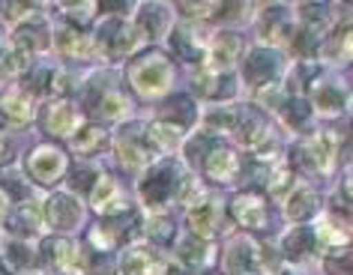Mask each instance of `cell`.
<instances>
[{
  "mask_svg": "<svg viewBox=\"0 0 353 275\" xmlns=\"http://www.w3.org/2000/svg\"><path fill=\"white\" fill-rule=\"evenodd\" d=\"M78 126V111L66 102H57L46 111V129L51 135H69Z\"/></svg>",
  "mask_w": 353,
  "mask_h": 275,
  "instance_id": "cell-17",
  "label": "cell"
},
{
  "mask_svg": "<svg viewBox=\"0 0 353 275\" xmlns=\"http://www.w3.org/2000/svg\"><path fill=\"white\" fill-rule=\"evenodd\" d=\"M6 159H10V144H6V138L0 135V165H3Z\"/></svg>",
  "mask_w": 353,
  "mask_h": 275,
  "instance_id": "cell-47",
  "label": "cell"
},
{
  "mask_svg": "<svg viewBox=\"0 0 353 275\" xmlns=\"http://www.w3.org/2000/svg\"><path fill=\"white\" fill-rule=\"evenodd\" d=\"M285 117H288V123H290V126H303V123L308 120V105H305V102H299V99L288 102V108H285Z\"/></svg>",
  "mask_w": 353,
  "mask_h": 275,
  "instance_id": "cell-39",
  "label": "cell"
},
{
  "mask_svg": "<svg viewBox=\"0 0 353 275\" xmlns=\"http://www.w3.org/2000/svg\"><path fill=\"white\" fill-rule=\"evenodd\" d=\"M225 78H219V75H210V72H204V75H198L195 78V90L201 93V96H207V99H219V96H231L234 93V87L231 84H222Z\"/></svg>",
  "mask_w": 353,
  "mask_h": 275,
  "instance_id": "cell-27",
  "label": "cell"
},
{
  "mask_svg": "<svg viewBox=\"0 0 353 275\" xmlns=\"http://www.w3.org/2000/svg\"><path fill=\"white\" fill-rule=\"evenodd\" d=\"M314 248V230L312 227H294L290 234L285 236V254L299 261V257H305L308 252Z\"/></svg>",
  "mask_w": 353,
  "mask_h": 275,
  "instance_id": "cell-22",
  "label": "cell"
},
{
  "mask_svg": "<svg viewBox=\"0 0 353 275\" xmlns=\"http://www.w3.org/2000/svg\"><path fill=\"white\" fill-rule=\"evenodd\" d=\"M6 201H10V198H6V194L0 192V216H3V210H6Z\"/></svg>",
  "mask_w": 353,
  "mask_h": 275,
  "instance_id": "cell-48",
  "label": "cell"
},
{
  "mask_svg": "<svg viewBox=\"0 0 353 275\" xmlns=\"http://www.w3.org/2000/svg\"><path fill=\"white\" fill-rule=\"evenodd\" d=\"M314 212H317V194H314V189L303 185V189H296L294 194H290L288 216L294 218V221H305V218H312Z\"/></svg>",
  "mask_w": 353,
  "mask_h": 275,
  "instance_id": "cell-19",
  "label": "cell"
},
{
  "mask_svg": "<svg viewBox=\"0 0 353 275\" xmlns=\"http://www.w3.org/2000/svg\"><path fill=\"white\" fill-rule=\"evenodd\" d=\"M132 225H135V216H132V212H129L126 218L99 221V227L93 230V243H99V248H114V245H117L123 236H129Z\"/></svg>",
  "mask_w": 353,
  "mask_h": 275,
  "instance_id": "cell-14",
  "label": "cell"
},
{
  "mask_svg": "<svg viewBox=\"0 0 353 275\" xmlns=\"http://www.w3.org/2000/svg\"><path fill=\"white\" fill-rule=\"evenodd\" d=\"M174 69H171V60L165 54H159V51H150V54L138 57L135 63L129 66V78L132 84H135L138 93L144 96H153V93H162L168 81H171Z\"/></svg>",
  "mask_w": 353,
  "mask_h": 275,
  "instance_id": "cell-1",
  "label": "cell"
},
{
  "mask_svg": "<svg viewBox=\"0 0 353 275\" xmlns=\"http://www.w3.org/2000/svg\"><path fill=\"white\" fill-rule=\"evenodd\" d=\"M99 42L111 57H123L135 45V33H132V28L123 19H111L99 28Z\"/></svg>",
  "mask_w": 353,
  "mask_h": 275,
  "instance_id": "cell-6",
  "label": "cell"
},
{
  "mask_svg": "<svg viewBox=\"0 0 353 275\" xmlns=\"http://www.w3.org/2000/svg\"><path fill=\"white\" fill-rule=\"evenodd\" d=\"M180 257L186 261L189 269H195V272H198L201 266H204V261H207V245H204V243H198V239L192 236V239H186V243H183Z\"/></svg>",
  "mask_w": 353,
  "mask_h": 275,
  "instance_id": "cell-32",
  "label": "cell"
},
{
  "mask_svg": "<svg viewBox=\"0 0 353 275\" xmlns=\"http://www.w3.org/2000/svg\"><path fill=\"white\" fill-rule=\"evenodd\" d=\"M210 144H213V138H210L207 132H201V135H198V138H195V141H192V144L186 147L189 159H204V156H207V147H210Z\"/></svg>",
  "mask_w": 353,
  "mask_h": 275,
  "instance_id": "cell-42",
  "label": "cell"
},
{
  "mask_svg": "<svg viewBox=\"0 0 353 275\" xmlns=\"http://www.w3.org/2000/svg\"><path fill=\"white\" fill-rule=\"evenodd\" d=\"M30 117H33V102L19 87L0 99V120H6L10 126H21V123H28Z\"/></svg>",
  "mask_w": 353,
  "mask_h": 275,
  "instance_id": "cell-12",
  "label": "cell"
},
{
  "mask_svg": "<svg viewBox=\"0 0 353 275\" xmlns=\"http://www.w3.org/2000/svg\"><path fill=\"white\" fill-rule=\"evenodd\" d=\"M96 180H99V174L90 171V167H78V171L72 174V185L78 192H93Z\"/></svg>",
  "mask_w": 353,
  "mask_h": 275,
  "instance_id": "cell-38",
  "label": "cell"
},
{
  "mask_svg": "<svg viewBox=\"0 0 353 275\" xmlns=\"http://www.w3.org/2000/svg\"><path fill=\"white\" fill-rule=\"evenodd\" d=\"M236 129V114L231 108H225V111H213L210 114V129Z\"/></svg>",
  "mask_w": 353,
  "mask_h": 275,
  "instance_id": "cell-40",
  "label": "cell"
},
{
  "mask_svg": "<svg viewBox=\"0 0 353 275\" xmlns=\"http://www.w3.org/2000/svg\"><path fill=\"white\" fill-rule=\"evenodd\" d=\"M267 266V252L258 243H234V248L228 252V269L234 275H245V272H261Z\"/></svg>",
  "mask_w": 353,
  "mask_h": 275,
  "instance_id": "cell-5",
  "label": "cell"
},
{
  "mask_svg": "<svg viewBox=\"0 0 353 275\" xmlns=\"http://www.w3.org/2000/svg\"><path fill=\"white\" fill-rule=\"evenodd\" d=\"M0 275H12V266H6V263H0Z\"/></svg>",
  "mask_w": 353,
  "mask_h": 275,
  "instance_id": "cell-49",
  "label": "cell"
},
{
  "mask_svg": "<svg viewBox=\"0 0 353 275\" xmlns=\"http://www.w3.org/2000/svg\"><path fill=\"white\" fill-rule=\"evenodd\" d=\"M236 48H240V42H236V37H228V33H222V37L216 39V45H213L216 66H222V69L231 66V63H234V57H236Z\"/></svg>",
  "mask_w": 353,
  "mask_h": 275,
  "instance_id": "cell-31",
  "label": "cell"
},
{
  "mask_svg": "<svg viewBox=\"0 0 353 275\" xmlns=\"http://www.w3.org/2000/svg\"><path fill=\"white\" fill-rule=\"evenodd\" d=\"M147 141H150V135H144V132H141V126H129V129L120 135V144H117L120 162L126 165V167H141V165H147V159H150Z\"/></svg>",
  "mask_w": 353,
  "mask_h": 275,
  "instance_id": "cell-7",
  "label": "cell"
},
{
  "mask_svg": "<svg viewBox=\"0 0 353 275\" xmlns=\"http://www.w3.org/2000/svg\"><path fill=\"white\" fill-rule=\"evenodd\" d=\"M279 72V54L270 48H252L245 57V78L252 84H267Z\"/></svg>",
  "mask_w": 353,
  "mask_h": 275,
  "instance_id": "cell-10",
  "label": "cell"
},
{
  "mask_svg": "<svg viewBox=\"0 0 353 275\" xmlns=\"http://www.w3.org/2000/svg\"><path fill=\"white\" fill-rule=\"evenodd\" d=\"M48 221L57 230L78 227V221H81V203L75 198H69V194H54V198H48Z\"/></svg>",
  "mask_w": 353,
  "mask_h": 275,
  "instance_id": "cell-9",
  "label": "cell"
},
{
  "mask_svg": "<svg viewBox=\"0 0 353 275\" xmlns=\"http://www.w3.org/2000/svg\"><path fill=\"white\" fill-rule=\"evenodd\" d=\"M93 111H99L102 117H123L129 111V99L123 93H108V96H102Z\"/></svg>",
  "mask_w": 353,
  "mask_h": 275,
  "instance_id": "cell-33",
  "label": "cell"
},
{
  "mask_svg": "<svg viewBox=\"0 0 353 275\" xmlns=\"http://www.w3.org/2000/svg\"><path fill=\"white\" fill-rule=\"evenodd\" d=\"M6 257H10V261H12L15 269H24V266H30V263H33L30 248H28V245H21V243H15V245L6 248Z\"/></svg>",
  "mask_w": 353,
  "mask_h": 275,
  "instance_id": "cell-37",
  "label": "cell"
},
{
  "mask_svg": "<svg viewBox=\"0 0 353 275\" xmlns=\"http://www.w3.org/2000/svg\"><path fill=\"white\" fill-rule=\"evenodd\" d=\"M204 159H207V176H213V180H219V183L234 180L236 167H240L236 156L231 153V150H222V147H213Z\"/></svg>",
  "mask_w": 353,
  "mask_h": 275,
  "instance_id": "cell-15",
  "label": "cell"
},
{
  "mask_svg": "<svg viewBox=\"0 0 353 275\" xmlns=\"http://www.w3.org/2000/svg\"><path fill=\"white\" fill-rule=\"evenodd\" d=\"M180 10H183V15H207V10H213V6H207V3H201V6H195V3H180Z\"/></svg>",
  "mask_w": 353,
  "mask_h": 275,
  "instance_id": "cell-46",
  "label": "cell"
},
{
  "mask_svg": "<svg viewBox=\"0 0 353 275\" xmlns=\"http://www.w3.org/2000/svg\"><path fill=\"white\" fill-rule=\"evenodd\" d=\"M93 203L99 212H108V216H114V212H126V201H123V192L120 185L111 180V176L99 174V180H96L93 185Z\"/></svg>",
  "mask_w": 353,
  "mask_h": 275,
  "instance_id": "cell-11",
  "label": "cell"
},
{
  "mask_svg": "<svg viewBox=\"0 0 353 275\" xmlns=\"http://www.w3.org/2000/svg\"><path fill=\"white\" fill-rule=\"evenodd\" d=\"M147 135H153V141L159 147L171 150L176 144V138H180V129L171 126V123H159V126H153V132H147Z\"/></svg>",
  "mask_w": 353,
  "mask_h": 275,
  "instance_id": "cell-35",
  "label": "cell"
},
{
  "mask_svg": "<svg viewBox=\"0 0 353 275\" xmlns=\"http://www.w3.org/2000/svg\"><path fill=\"white\" fill-rule=\"evenodd\" d=\"M42 257H46L48 266H57V269H66L72 272L78 266V248L72 243H66V239H48L46 245H42Z\"/></svg>",
  "mask_w": 353,
  "mask_h": 275,
  "instance_id": "cell-13",
  "label": "cell"
},
{
  "mask_svg": "<svg viewBox=\"0 0 353 275\" xmlns=\"http://www.w3.org/2000/svg\"><path fill=\"white\" fill-rule=\"evenodd\" d=\"M231 212L236 221H243V225H249V227H267V221H270V207L261 194H240V198L234 201Z\"/></svg>",
  "mask_w": 353,
  "mask_h": 275,
  "instance_id": "cell-8",
  "label": "cell"
},
{
  "mask_svg": "<svg viewBox=\"0 0 353 275\" xmlns=\"http://www.w3.org/2000/svg\"><path fill=\"white\" fill-rule=\"evenodd\" d=\"M51 84H54V72H51V69H37V72L30 75V81H28V90L46 93V90H51Z\"/></svg>",
  "mask_w": 353,
  "mask_h": 275,
  "instance_id": "cell-36",
  "label": "cell"
},
{
  "mask_svg": "<svg viewBox=\"0 0 353 275\" xmlns=\"http://www.w3.org/2000/svg\"><path fill=\"white\" fill-rule=\"evenodd\" d=\"M162 117L165 123H171V126H189L192 120H195V105H192L189 96H174L171 102L162 108Z\"/></svg>",
  "mask_w": 353,
  "mask_h": 275,
  "instance_id": "cell-21",
  "label": "cell"
},
{
  "mask_svg": "<svg viewBox=\"0 0 353 275\" xmlns=\"http://www.w3.org/2000/svg\"><path fill=\"white\" fill-rule=\"evenodd\" d=\"M102 144H105V129H99V126H84V129H78V135L72 138V150L75 153H84V156L102 150Z\"/></svg>",
  "mask_w": 353,
  "mask_h": 275,
  "instance_id": "cell-24",
  "label": "cell"
},
{
  "mask_svg": "<svg viewBox=\"0 0 353 275\" xmlns=\"http://www.w3.org/2000/svg\"><path fill=\"white\" fill-rule=\"evenodd\" d=\"M57 48L63 51L66 57H81V60H87V57L93 54V42H90V37H87V33H81V30H66V33H60Z\"/></svg>",
  "mask_w": 353,
  "mask_h": 275,
  "instance_id": "cell-20",
  "label": "cell"
},
{
  "mask_svg": "<svg viewBox=\"0 0 353 275\" xmlns=\"http://www.w3.org/2000/svg\"><path fill=\"white\" fill-rule=\"evenodd\" d=\"M263 33H272V39H285L288 37V10L285 6H272L267 10V21H263Z\"/></svg>",
  "mask_w": 353,
  "mask_h": 275,
  "instance_id": "cell-30",
  "label": "cell"
},
{
  "mask_svg": "<svg viewBox=\"0 0 353 275\" xmlns=\"http://www.w3.org/2000/svg\"><path fill=\"white\" fill-rule=\"evenodd\" d=\"M189 225L201 236H213L216 234V225H219V203L216 201H201L198 210H192Z\"/></svg>",
  "mask_w": 353,
  "mask_h": 275,
  "instance_id": "cell-18",
  "label": "cell"
},
{
  "mask_svg": "<svg viewBox=\"0 0 353 275\" xmlns=\"http://www.w3.org/2000/svg\"><path fill=\"white\" fill-rule=\"evenodd\" d=\"M314 102L321 111H339L344 105V93H341V87H335V84H321L314 90Z\"/></svg>",
  "mask_w": 353,
  "mask_h": 275,
  "instance_id": "cell-29",
  "label": "cell"
},
{
  "mask_svg": "<svg viewBox=\"0 0 353 275\" xmlns=\"http://www.w3.org/2000/svg\"><path fill=\"white\" fill-rule=\"evenodd\" d=\"M171 48L180 54L183 60H201V45H198V39L192 37L189 30H174L171 33Z\"/></svg>",
  "mask_w": 353,
  "mask_h": 275,
  "instance_id": "cell-26",
  "label": "cell"
},
{
  "mask_svg": "<svg viewBox=\"0 0 353 275\" xmlns=\"http://www.w3.org/2000/svg\"><path fill=\"white\" fill-rule=\"evenodd\" d=\"M90 257V263H87V275H114V263L108 261V257H105V261H99V257L96 254H87Z\"/></svg>",
  "mask_w": 353,
  "mask_h": 275,
  "instance_id": "cell-43",
  "label": "cell"
},
{
  "mask_svg": "<svg viewBox=\"0 0 353 275\" xmlns=\"http://www.w3.org/2000/svg\"><path fill=\"white\" fill-rule=\"evenodd\" d=\"M129 275H165L159 257L150 252V248H129L126 252V261H123Z\"/></svg>",
  "mask_w": 353,
  "mask_h": 275,
  "instance_id": "cell-16",
  "label": "cell"
},
{
  "mask_svg": "<svg viewBox=\"0 0 353 275\" xmlns=\"http://www.w3.org/2000/svg\"><path fill=\"white\" fill-rule=\"evenodd\" d=\"M180 180H183L180 167H176L174 162L156 165L153 171L141 180V198H144V203H150V207H159V203H165L174 194V189H176V183Z\"/></svg>",
  "mask_w": 353,
  "mask_h": 275,
  "instance_id": "cell-2",
  "label": "cell"
},
{
  "mask_svg": "<svg viewBox=\"0 0 353 275\" xmlns=\"http://www.w3.org/2000/svg\"><path fill=\"white\" fill-rule=\"evenodd\" d=\"M6 227L19 236H33L39 230V212L30 210V207H21L10 221H6Z\"/></svg>",
  "mask_w": 353,
  "mask_h": 275,
  "instance_id": "cell-25",
  "label": "cell"
},
{
  "mask_svg": "<svg viewBox=\"0 0 353 275\" xmlns=\"http://www.w3.org/2000/svg\"><path fill=\"white\" fill-rule=\"evenodd\" d=\"M147 234H150V239L153 243H159V245H168L174 239V221L168 218V216H159V218H153L147 225Z\"/></svg>",
  "mask_w": 353,
  "mask_h": 275,
  "instance_id": "cell-34",
  "label": "cell"
},
{
  "mask_svg": "<svg viewBox=\"0 0 353 275\" xmlns=\"http://www.w3.org/2000/svg\"><path fill=\"white\" fill-rule=\"evenodd\" d=\"M28 171L33 180H39V183H57L66 171V159L54 147H39L37 153L28 159Z\"/></svg>",
  "mask_w": 353,
  "mask_h": 275,
  "instance_id": "cell-4",
  "label": "cell"
},
{
  "mask_svg": "<svg viewBox=\"0 0 353 275\" xmlns=\"http://www.w3.org/2000/svg\"><path fill=\"white\" fill-rule=\"evenodd\" d=\"M335 132H321L317 138H312L305 147L296 150V162L303 167H312V171H330L335 165Z\"/></svg>",
  "mask_w": 353,
  "mask_h": 275,
  "instance_id": "cell-3",
  "label": "cell"
},
{
  "mask_svg": "<svg viewBox=\"0 0 353 275\" xmlns=\"http://www.w3.org/2000/svg\"><path fill=\"white\" fill-rule=\"evenodd\" d=\"M165 21H168L165 6H144V10H141V30H144L147 37H159Z\"/></svg>",
  "mask_w": 353,
  "mask_h": 275,
  "instance_id": "cell-28",
  "label": "cell"
},
{
  "mask_svg": "<svg viewBox=\"0 0 353 275\" xmlns=\"http://www.w3.org/2000/svg\"><path fill=\"white\" fill-rule=\"evenodd\" d=\"M46 45H48V33L42 24H37V28H21L19 37H15V48H19L24 57H30L33 51H39Z\"/></svg>",
  "mask_w": 353,
  "mask_h": 275,
  "instance_id": "cell-23",
  "label": "cell"
},
{
  "mask_svg": "<svg viewBox=\"0 0 353 275\" xmlns=\"http://www.w3.org/2000/svg\"><path fill=\"white\" fill-rule=\"evenodd\" d=\"M30 3H3V19H24L30 15Z\"/></svg>",
  "mask_w": 353,
  "mask_h": 275,
  "instance_id": "cell-44",
  "label": "cell"
},
{
  "mask_svg": "<svg viewBox=\"0 0 353 275\" xmlns=\"http://www.w3.org/2000/svg\"><path fill=\"white\" fill-rule=\"evenodd\" d=\"M93 12V3H81V6H69V19L72 21H84Z\"/></svg>",
  "mask_w": 353,
  "mask_h": 275,
  "instance_id": "cell-45",
  "label": "cell"
},
{
  "mask_svg": "<svg viewBox=\"0 0 353 275\" xmlns=\"http://www.w3.org/2000/svg\"><path fill=\"white\" fill-rule=\"evenodd\" d=\"M326 272L330 275H347L350 272V254L344 252V254H335L326 261Z\"/></svg>",
  "mask_w": 353,
  "mask_h": 275,
  "instance_id": "cell-41",
  "label": "cell"
}]
</instances>
